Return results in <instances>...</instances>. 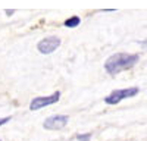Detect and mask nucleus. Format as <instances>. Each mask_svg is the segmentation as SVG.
<instances>
[{"label":"nucleus","mask_w":147,"mask_h":141,"mask_svg":"<svg viewBox=\"0 0 147 141\" xmlns=\"http://www.w3.org/2000/svg\"><path fill=\"white\" fill-rule=\"evenodd\" d=\"M138 60H140V56L137 53H125V52L113 53L106 59L105 70L109 75H116L122 70H128L134 68Z\"/></svg>","instance_id":"nucleus-1"},{"label":"nucleus","mask_w":147,"mask_h":141,"mask_svg":"<svg viewBox=\"0 0 147 141\" xmlns=\"http://www.w3.org/2000/svg\"><path fill=\"white\" fill-rule=\"evenodd\" d=\"M138 87H128V88H121V90H113L110 94L105 97V103L110 104V106H115L118 103H121L122 100L125 99H131V97H136L138 94Z\"/></svg>","instance_id":"nucleus-2"},{"label":"nucleus","mask_w":147,"mask_h":141,"mask_svg":"<svg viewBox=\"0 0 147 141\" xmlns=\"http://www.w3.org/2000/svg\"><path fill=\"white\" fill-rule=\"evenodd\" d=\"M60 100V91H56L50 96H38V97H34L30 103V109L31 110H38V109H43L46 106H50V104H55Z\"/></svg>","instance_id":"nucleus-3"},{"label":"nucleus","mask_w":147,"mask_h":141,"mask_svg":"<svg viewBox=\"0 0 147 141\" xmlns=\"http://www.w3.org/2000/svg\"><path fill=\"white\" fill-rule=\"evenodd\" d=\"M60 43H62V40H60L59 37L50 35V37H46V38H43V40H40L38 43H37V50H38V53H41V54H50V53H53L55 50L59 49Z\"/></svg>","instance_id":"nucleus-4"},{"label":"nucleus","mask_w":147,"mask_h":141,"mask_svg":"<svg viewBox=\"0 0 147 141\" xmlns=\"http://www.w3.org/2000/svg\"><path fill=\"white\" fill-rule=\"evenodd\" d=\"M68 121H69V117L66 115H53V116H49L44 121L43 126L46 129H49V131H56V129L65 128Z\"/></svg>","instance_id":"nucleus-5"},{"label":"nucleus","mask_w":147,"mask_h":141,"mask_svg":"<svg viewBox=\"0 0 147 141\" xmlns=\"http://www.w3.org/2000/svg\"><path fill=\"white\" fill-rule=\"evenodd\" d=\"M80 23H81V18L77 16V15H72L68 19H65L63 27H66V28H77V27H80Z\"/></svg>","instance_id":"nucleus-6"},{"label":"nucleus","mask_w":147,"mask_h":141,"mask_svg":"<svg viewBox=\"0 0 147 141\" xmlns=\"http://www.w3.org/2000/svg\"><path fill=\"white\" fill-rule=\"evenodd\" d=\"M90 138H91V132L78 134V135H77V140H78V141H90Z\"/></svg>","instance_id":"nucleus-7"},{"label":"nucleus","mask_w":147,"mask_h":141,"mask_svg":"<svg viewBox=\"0 0 147 141\" xmlns=\"http://www.w3.org/2000/svg\"><path fill=\"white\" fill-rule=\"evenodd\" d=\"M10 121V116H6V117H0V126L2 125H5V124H7Z\"/></svg>","instance_id":"nucleus-8"},{"label":"nucleus","mask_w":147,"mask_h":141,"mask_svg":"<svg viewBox=\"0 0 147 141\" xmlns=\"http://www.w3.org/2000/svg\"><path fill=\"white\" fill-rule=\"evenodd\" d=\"M15 12H16L15 9H5V13H6L7 16H10V15H13Z\"/></svg>","instance_id":"nucleus-9"},{"label":"nucleus","mask_w":147,"mask_h":141,"mask_svg":"<svg viewBox=\"0 0 147 141\" xmlns=\"http://www.w3.org/2000/svg\"><path fill=\"white\" fill-rule=\"evenodd\" d=\"M140 44H141L143 47H147V38H144V40H143V41H141Z\"/></svg>","instance_id":"nucleus-10"},{"label":"nucleus","mask_w":147,"mask_h":141,"mask_svg":"<svg viewBox=\"0 0 147 141\" xmlns=\"http://www.w3.org/2000/svg\"><path fill=\"white\" fill-rule=\"evenodd\" d=\"M0 141H2V140H0Z\"/></svg>","instance_id":"nucleus-11"}]
</instances>
